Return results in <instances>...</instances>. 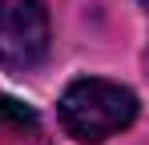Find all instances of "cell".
Returning <instances> with one entry per match:
<instances>
[{"label": "cell", "mask_w": 149, "mask_h": 145, "mask_svg": "<svg viewBox=\"0 0 149 145\" xmlns=\"http://www.w3.org/2000/svg\"><path fill=\"white\" fill-rule=\"evenodd\" d=\"M137 117V97L117 81H101V77H85L73 81L65 97H61V125L65 133L85 145H101L129 129Z\"/></svg>", "instance_id": "obj_1"}, {"label": "cell", "mask_w": 149, "mask_h": 145, "mask_svg": "<svg viewBox=\"0 0 149 145\" xmlns=\"http://www.w3.org/2000/svg\"><path fill=\"white\" fill-rule=\"evenodd\" d=\"M49 56V12L40 0H0V65L32 72Z\"/></svg>", "instance_id": "obj_2"}, {"label": "cell", "mask_w": 149, "mask_h": 145, "mask_svg": "<svg viewBox=\"0 0 149 145\" xmlns=\"http://www.w3.org/2000/svg\"><path fill=\"white\" fill-rule=\"evenodd\" d=\"M24 129H36V117L16 101H0V133H24Z\"/></svg>", "instance_id": "obj_3"}, {"label": "cell", "mask_w": 149, "mask_h": 145, "mask_svg": "<svg viewBox=\"0 0 149 145\" xmlns=\"http://www.w3.org/2000/svg\"><path fill=\"white\" fill-rule=\"evenodd\" d=\"M141 4H149V0H141Z\"/></svg>", "instance_id": "obj_4"}]
</instances>
